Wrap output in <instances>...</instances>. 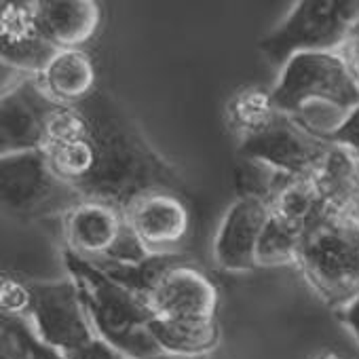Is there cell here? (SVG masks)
Segmentation results:
<instances>
[{
    "mask_svg": "<svg viewBox=\"0 0 359 359\" xmlns=\"http://www.w3.org/2000/svg\"><path fill=\"white\" fill-rule=\"evenodd\" d=\"M85 112L95 148V165L79 189L83 199L125 210L135 197L150 191H177L182 180L150 146L131 118L106 95L79 104Z\"/></svg>",
    "mask_w": 359,
    "mask_h": 359,
    "instance_id": "1",
    "label": "cell"
},
{
    "mask_svg": "<svg viewBox=\"0 0 359 359\" xmlns=\"http://www.w3.org/2000/svg\"><path fill=\"white\" fill-rule=\"evenodd\" d=\"M273 97L283 114L330 142L359 108V81L340 53H300L279 70Z\"/></svg>",
    "mask_w": 359,
    "mask_h": 359,
    "instance_id": "2",
    "label": "cell"
},
{
    "mask_svg": "<svg viewBox=\"0 0 359 359\" xmlns=\"http://www.w3.org/2000/svg\"><path fill=\"white\" fill-rule=\"evenodd\" d=\"M62 256L100 338L131 359H144L161 351L150 334L154 313L142 296L116 283L74 252L64 248Z\"/></svg>",
    "mask_w": 359,
    "mask_h": 359,
    "instance_id": "3",
    "label": "cell"
},
{
    "mask_svg": "<svg viewBox=\"0 0 359 359\" xmlns=\"http://www.w3.org/2000/svg\"><path fill=\"white\" fill-rule=\"evenodd\" d=\"M298 269L334 311L359 296V222L325 216L302 239Z\"/></svg>",
    "mask_w": 359,
    "mask_h": 359,
    "instance_id": "4",
    "label": "cell"
},
{
    "mask_svg": "<svg viewBox=\"0 0 359 359\" xmlns=\"http://www.w3.org/2000/svg\"><path fill=\"white\" fill-rule=\"evenodd\" d=\"M359 20V0H302L258 45L277 72L300 53H340L353 24Z\"/></svg>",
    "mask_w": 359,
    "mask_h": 359,
    "instance_id": "5",
    "label": "cell"
},
{
    "mask_svg": "<svg viewBox=\"0 0 359 359\" xmlns=\"http://www.w3.org/2000/svg\"><path fill=\"white\" fill-rule=\"evenodd\" d=\"M0 201L5 214L24 222L64 218L83 195L49 165L45 150L0 156Z\"/></svg>",
    "mask_w": 359,
    "mask_h": 359,
    "instance_id": "6",
    "label": "cell"
},
{
    "mask_svg": "<svg viewBox=\"0 0 359 359\" xmlns=\"http://www.w3.org/2000/svg\"><path fill=\"white\" fill-rule=\"evenodd\" d=\"M64 248L91 264H135L150 256L127 224L125 212L102 203L81 201L62 218Z\"/></svg>",
    "mask_w": 359,
    "mask_h": 359,
    "instance_id": "7",
    "label": "cell"
},
{
    "mask_svg": "<svg viewBox=\"0 0 359 359\" xmlns=\"http://www.w3.org/2000/svg\"><path fill=\"white\" fill-rule=\"evenodd\" d=\"M32 296L30 323L36 336L51 348L72 355L97 338L79 287L70 277L32 281Z\"/></svg>",
    "mask_w": 359,
    "mask_h": 359,
    "instance_id": "8",
    "label": "cell"
},
{
    "mask_svg": "<svg viewBox=\"0 0 359 359\" xmlns=\"http://www.w3.org/2000/svg\"><path fill=\"white\" fill-rule=\"evenodd\" d=\"M330 144L281 112L264 133L239 144V154L262 158L290 177H311Z\"/></svg>",
    "mask_w": 359,
    "mask_h": 359,
    "instance_id": "9",
    "label": "cell"
},
{
    "mask_svg": "<svg viewBox=\"0 0 359 359\" xmlns=\"http://www.w3.org/2000/svg\"><path fill=\"white\" fill-rule=\"evenodd\" d=\"M133 235L150 254H173L191 231V212L177 191H150L125 210Z\"/></svg>",
    "mask_w": 359,
    "mask_h": 359,
    "instance_id": "10",
    "label": "cell"
},
{
    "mask_svg": "<svg viewBox=\"0 0 359 359\" xmlns=\"http://www.w3.org/2000/svg\"><path fill=\"white\" fill-rule=\"evenodd\" d=\"M60 104L53 102L36 83L28 76L15 89L0 97V156L43 150L45 127L51 112Z\"/></svg>",
    "mask_w": 359,
    "mask_h": 359,
    "instance_id": "11",
    "label": "cell"
},
{
    "mask_svg": "<svg viewBox=\"0 0 359 359\" xmlns=\"http://www.w3.org/2000/svg\"><path fill=\"white\" fill-rule=\"evenodd\" d=\"M60 49L43 34L36 0H3L0 5V60L28 76H36Z\"/></svg>",
    "mask_w": 359,
    "mask_h": 359,
    "instance_id": "12",
    "label": "cell"
},
{
    "mask_svg": "<svg viewBox=\"0 0 359 359\" xmlns=\"http://www.w3.org/2000/svg\"><path fill=\"white\" fill-rule=\"evenodd\" d=\"M154 317L169 319H216L218 287L191 260L171 266L148 296Z\"/></svg>",
    "mask_w": 359,
    "mask_h": 359,
    "instance_id": "13",
    "label": "cell"
},
{
    "mask_svg": "<svg viewBox=\"0 0 359 359\" xmlns=\"http://www.w3.org/2000/svg\"><path fill=\"white\" fill-rule=\"evenodd\" d=\"M269 220V205L256 199H235L214 239V260L231 273L258 269L256 250Z\"/></svg>",
    "mask_w": 359,
    "mask_h": 359,
    "instance_id": "14",
    "label": "cell"
},
{
    "mask_svg": "<svg viewBox=\"0 0 359 359\" xmlns=\"http://www.w3.org/2000/svg\"><path fill=\"white\" fill-rule=\"evenodd\" d=\"M43 34L57 49H83L100 30L102 9L93 0H36Z\"/></svg>",
    "mask_w": 359,
    "mask_h": 359,
    "instance_id": "15",
    "label": "cell"
},
{
    "mask_svg": "<svg viewBox=\"0 0 359 359\" xmlns=\"http://www.w3.org/2000/svg\"><path fill=\"white\" fill-rule=\"evenodd\" d=\"M34 79L53 102L62 106H79L95 95L97 72L87 51L60 49Z\"/></svg>",
    "mask_w": 359,
    "mask_h": 359,
    "instance_id": "16",
    "label": "cell"
},
{
    "mask_svg": "<svg viewBox=\"0 0 359 359\" xmlns=\"http://www.w3.org/2000/svg\"><path fill=\"white\" fill-rule=\"evenodd\" d=\"M311 180L327 210V216L353 220L351 216L359 191V158H355L346 148L330 144Z\"/></svg>",
    "mask_w": 359,
    "mask_h": 359,
    "instance_id": "17",
    "label": "cell"
},
{
    "mask_svg": "<svg viewBox=\"0 0 359 359\" xmlns=\"http://www.w3.org/2000/svg\"><path fill=\"white\" fill-rule=\"evenodd\" d=\"M150 334L161 351L184 357H208L220 344V325L216 319L154 317Z\"/></svg>",
    "mask_w": 359,
    "mask_h": 359,
    "instance_id": "18",
    "label": "cell"
},
{
    "mask_svg": "<svg viewBox=\"0 0 359 359\" xmlns=\"http://www.w3.org/2000/svg\"><path fill=\"white\" fill-rule=\"evenodd\" d=\"M281 114L275 104L273 89L248 85L237 89L224 106V123L231 135L243 144L264 133Z\"/></svg>",
    "mask_w": 359,
    "mask_h": 359,
    "instance_id": "19",
    "label": "cell"
},
{
    "mask_svg": "<svg viewBox=\"0 0 359 359\" xmlns=\"http://www.w3.org/2000/svg\"><path fill=\"white\" fill-rule=\"evenodd\" d=\"M269 212L273 218L302 235L327 216L311 177H285L269 201Z\"/></svg>",
    "mask_w": 359,
    "mask_h": 359,
    "instance_id": "20",
    "label": "cell"
},
{
    "mask_svg": "<svg viewBox=\"0 0 359 359\" xmlns=\"http://www.w3.org/2000/svg\"><path fill=\"white\" fill-rule=\"evenodd\" d=\"M304 235L290 229L287 224L279 222L271 216L266 226L260 235L258 250H256V264L258 269H275V266H298L300 248Z\"/></svg>",
    "mask_w": 359,
    "mask_h": 359,
    "instance_id": "21",
    "label": "cell"
},
{
    "mask_svg": "<svg viewBox=\"0 0 359 359\" xmlns=\"http://www.w3.org/2000/svg\"><path fill=\"white\" fill-rule=\"evenodd\" d=\"M233 177L237 199H256L269 205L281 182L290 175H283L279 169H275L262 158L239 154L233 169Z\"/></svg>",
    "mask_w": 359,
    "mask_h": 359,
    "instance_id": "22",
    "label": "cell"
},
{
    "mask_svg": "<svg viewBox=\"0 0 359 359\" xmlns=\"http://www.w3.org/2000/svg\"><path fill=\"white\" fill-rule=\"evenodd\" d=\"M32 302V281L15 277L11 273H3V277H0V311H3V315L30 321Z\"/></svg>",
    "mask_w": 359,
    "mask_h": 359,
    "instance_id": "23",
    "label": "cell"
},
{
    "mask_svg": "<svg viewBox=\"0 0 359 359\" xmlns=\"http://www.w3.org/2000/svg\"><path fill=\"white\" fill-rule=\"evenodd\" d=\"M30 321L3 315L0 332V359H36L28 340Z\"/></svg>",
    "mask_w": 359,
    "mask_h": 359,
    "instance_id": "24",
    "label": "cell"
},
{
    "mask_svg": "<svg viewBox=\"0 0 359 359\" xmlns=\"http://www.w3.org/2000/svg\"><path fill=\"white\" fill-rule=\"evenodd\" d=\"M330 142L346 148L355 158H359V108L342 123V127L332 135Z\"/></svg>",
    "mask_w": 359,
    "mask_h": 359,
    "instance_id": "25",
    "label": "cell"
},
{
    "mask_svg": "<svg viewBox=\"0 0 359 359\" xmlns=\"http://www.w3.org/2000/svg\"><path fill=\"white\" fill-rule=\"evenodd\" d=\"M68 359H131L125 353H121L118 348H114L110 342H106L104 338H95L93 342H89L87 346H83L81 351L66 355Z\"/></svg>",
    "mask_w": 359,
    "mask_h": 359,
    "instance_id": "26",
    "label": "cell"
},
{
    "mask_svg": "<svg viewBox=\"0 0 359 359\" xmlns=\"http://www.w3.org/2000/svg\"><path fill=\"white\" fill-rule=\"evenodd\" d=\"M340 55L344 57V62L348 64L351 72L355 74V79L359 81V20L353 24L342 49H340Z\"/></svg>",
    "mask_w": 359,
    "mask_h": 359,
    "instance_id": "27",
    "label": "cell"
},
{
    "mask_svg": "<svg viewBox=\"0 0 359 359\" xmlns=\"http://www.w3.org/2000/svg\"><path fill=\"white\" fill-rule=\"evenodd\" d=\"M336 315H338V319L351 330L353 338H355L357 344H359V296H355L351 302H346L344 306H340V309L336 311Z\"/></svg>",
    "mask_w": 359,
    "mask_h": 359,
    "instance_id": "28",
    "label": "cell"
},
{
    "mask_svg": "<svg viewBox=\"0 0 359 359\" xmlns=\"http://www.w3.org/2000/svg\"><path fill=\"white\" fill-rule=\"evenodd\" d=\"M28 340H30V346H32V353H34L36 359H68L64 353H60V351L51 348L49 344H45V342L36 336L32 323H30V330H28Z\"/></svg>",
    "mask_w": 359,
    "mask_h": 359,
    "instance_id": "29",
    "label": "cell"
},
{
    "mask_svg": "<svg viewBox=\"0 0 359 359\" xmlns=\"http://www.w3.org/2000/svg\"><path fill=\"white\" fill-rule=\"evenodd\" d=\"M311 359H351V357H346L344 353H338V351L325 348V351H319V353H315Z\"/></svg>",
    "mask_w": 359,
    "mask_h": 359,
    "instance_id": "30",
    "label": "cell"
},
{
    "mask_svg": "<svg viewBox=\"0 0 359 359\" xmlns=\"http://www.w3.org/2000/svg\"><path fill=\"white\" fill-rule=\"evenodd\" d=\"M144 359H208V357H184V355H173V353H165V351H158L150 357H144Z\"/></svg>",
    "mask_w": 359,
    "mask_h": 359,
    "instance_id": "31",
    "label": "cell"
}]
</instances>
